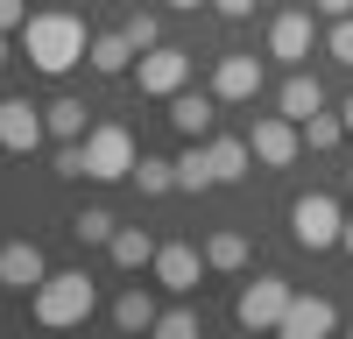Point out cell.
<instances>
[{"mask_svg":"<svg viewBox=\"0 0 353 339\" xmlns=\"http://www.w3.org/2000/svg\"><path fill=\"white\" fill-rule=\"evenodd\" d=\"M21 50H28V64H36L43 78H64L71 64H85L92 36H85V21H78V14L50 8V14H28V21H21Z\"/></svg>","mask_w":353,"mask_h":339,"instance_id":"6da1fadb","label":"cell"},{"mask_svg":"<svg viewBox=\"0 0 353 339\" xmlns=\"http://www.w3.org/2000/svg\"><path fill=\"white\" fill-rule=\"evenodd\" d=\"M113 325H121V332H156V297H149V290H121Z\"/></svg>","mask_w":353,"mask_h":339,"instance_id":"ffe728a7","label":"cell"},{"mask_svg":"<svg viewBox=\"0 0 353 339\" xmlns=\"http://www.w3.org/2000/svg\"><path fill=\"white\" fill-rule=\"evenodd\" d=\"M219 177H212V149L205 141H191L184 156H176V191H212Z\"/></svg>","mask_w":353,"mask_h":339,"instance_id":"d6986e66","label":"cell"},{"mask_svg":"<svg viewBox=\"0 0 353 339\" xmlns=\"http://www.w3.org/2000/svg\"><path fill=\"white\" fill-rule=\"evenodd\" d=\"M191 332H198V311H184V304L156 311V339H191Z\"/></svg>","mask_w":353,"mask_h":339,"instance_id":"484cf974","label":"cell"},{"mask_svg":"<svg viewBox=\"0 0 353 339\" xmlns=\"http://www.w3.org/2000/svg\"><path fill=\"white\" fill-rule=\"evenodd\" d=\"M128 43H134V50H156V43H163V21H156L149 8H141V14H128Z\"/></svg>","mask_w":353,"mask_h":339,"instance_id":"4316f807","label":"cell"},{"mask_svg":"<svg viewBox=\"0 0 353 339\" xmlns=\"http://www.w3.org/2000/svg\"><path fill=\"white\" fill-rule=\"evenodd\" d=\"M212 121H219V92H191V85H184V92L170 99V127L184 134V141H205Z\"/></svg>","mask_w":353,"mask_h":339,"instance_id":"4fadbf2b","label":"cell"},{"mask_svg":"<svg viewBox=\"0 0 353 339\" xmlns=\"http://www.w3.org/2000/svg\"><path fill=\"white\" fill-rule=\"evenodd\" d=\"M21 21H28L21 0H0V28H8V36H21Z\"/></svg>","mask_w":353,"mask_h":339,"instance_id":"f546056e","label":"cell"},{"mask_svg":"<svg viewBox=\"0 0 353 339\" xmlns=\"http://www.w3.org/2000/svg\"><path fill=\"white\" fill-rule=\"evenodd\" d=\"M134 184H141V198H163V191H176V163H163V156H141V163H134Z\"/></svg>","mask_w":353,"mask_h":339,"instance_id":"d4e9b609","label":"cell"},{"mask_svg":"<svg viewBox=\"0 0 353 339\" xmlns=\"http://www.w3.org/2000/svg\"><path fill=\"white\" fill-rule=\"evenodd\" d=\"M339 134H346V113H325V106H318L311 121H304V149H311V156H318V149H339Z\"/></svg>","mask_w":353,"mask_h":339,"instance_id":"603a6c76","label":"cell"},{"mask_svg":"<svg viewBox=\"0 0 353 339\" xmlns=\"http://www.w3.org/2000/svg\"><path fill=\"white\" fill-rule=\"evenodd\" d=\"M92 304H99V290H92L85 269H50L36 282V297H28V318H36V325H85Z\"/></svg>","mask_w":353,"mask_h":339,"instance_id":"7a4b0ae2","label":"cell"},{"mask_svg":"<svg viewBox=\"0 0 353 339\" xmlns=\"http://www.w3.org/2000/svg\"><path fill=\"white\" fill-rule=\"evenodd\" d=\"M106 254H113L121 269H156V240L141 234V226H121V234L106 240Z\"/></svg>","mask_w":353,"mask_h":339,"instance_id":"ac0fdd59","label":"cell"},{"mask_svg":"<svg viewBox=\"0 0 353 339\" xmlns=\"http://www.w3.org/2000/svg\"><path fill=\"white\" fill-rule=\"evenodd\" d=\"M85 64H92L99 78H128V71H134V43H128V28H113V36H92Z\"/></svg>","mask_w":353,"mask_h":339,"instance_id":"2e32d148","label":"cell"},{"mask_svg":"<svg viewBox=\"0 0 353 339\" xmlns=\"http://www.w3.org/2000/svg\"><path fill=\"white\" fill-rule=\"evenodd\" d=\"M339 247H346V254H353V219H346V234H339Z\"/></svg>","mask_w":353,"mask_h":339,"instance_id":"d6a6232c","label":"cell"},{"mask_svg":"<svg viewBox=\"0 0 353 339\" xmlns=\"http://www.w3.org/2000/svg\"><path fill=\"white\" fill-rule=\"evenodd\" d=\"M205 269H212V262H205L191 240H163V247H156V282H163L170 297H191Z\"/></svg>","mask_w":353,"mask_h":339,"instance_id":"ba28073f","label":"cell"},{"mask_svg":"<svg viewBox=\"0 0 353 339\" xmlns=\"http://www.w3.org/2000/svg\"><path fill=\"white\" fill-rule=\"evenodd\" d=\"M346 191H353V163H346Z\"/></svg>","mask_w":353,"mask_h":339,"instance_id":"8d00e7d4","label":"cell"},{"mask_svg":"<svg viewBox=\"0 0 353 339\" xmlns=\"http://www.w3.org/2000/svg\"><path fill=\"white\" fill-rule=\"evenodd\" d=\"M43 134H50L43 106H28V99H0V149H8V156L43 149Z\"/></svg>","mask_w":353,"mask_h":339,"instance_id":"30bf717a","label":"cell"},{"mask_svg":"<svg viewBox=\"0 0 353 339\" xmlns=\"http://www.w3.org/2000/svg\"><path fill=\"white\" fill-rule=\"evenodd\" d=\"M290 297H297V290H290L283 276H254L248 290L233 297V325H241V332H276L283 311H290Z\"/></svg>","mask_w":353,"mask_h":339,"instance_id":"277c9868","label":"cell"},{"mask_svg":"<svg viewBox=\"0 0 353 339\" xmlns=\"http://www.w3.org/2000/svg\"><path fill=\"white\" fill-rule=\"evenodd\" d=\"M43 121H50L57 141H85V134H92V127H85V99H50Z\"/></svg>","mask_w":353,"mask_h":339,"instance_id":"44dd1931","label":"cell"},{"mask_svg":"<svg viewBox=\"0 0 353 339\" xmlns=\"http://www.w3.org/2000/svg\"><path fill=\"white\" fill-rule=\"evenodd\" d=\"M339 234H346V219H339V205L325 191H304L297 205H290V240H297V247L325 254V247H339Z\"/></svg>","mask_w":353,"mask_h":339,"instance_id":"3957f363","label":"cell"},{"mask_svg":"<svg viewBox=\"0 0 353 339\" xmlns=\"http://www.w3.org/2000/svg\"><path fill=\"white\" fill-rule=\"evenodd\" d=\"M85 156H92V184H121V177H134V163H141L134 134L121 121H99L92 134H85Z\"/></svg>","mask_w":353,"mask_h":339,"instance_id":"5b68a950","label":"cell"},{"mask_svg":"<svg viewBox=\"0 0 353 339\" xmlns=\"http://www.w3.org/2000/svg\"><path fill=\"white\" fill-rule=\"evenodd\" d=\"M311 8L325 14V21H346V14H353V0H311Z\"/></svg>","mask_w":353,"mask_h":339,"instance_id":"1f68e13d","label":"cell"},{"mask_svg":"<svg viewBox=\"0 0 353 339\" xmlns=\"http://www.w3.org/2000/svg\"><path fill=\"white\" fill-rule=\"evenodd\" d=\"M276 332L283 339H325V332H339V311L325 297H290V311H283Z\"/></svg>","mask_w":353,"mask_h":339,"instance_id":"5bb4252c","label":"cell"},{"mask_svg":"<svg viewBox=\"0 0 353 339\" xmlns=\"http://www.w3.org/2000/svg\"><path fill=\"white\" fill-rule=\"evenodd\" d=\"M71 234H78L85 247H106L113 234H121V226H113V212H106V205H85V212L71 219Z\"/></svg>","mask_w":353,"mask_h":339,"instance_id":"cb8c5ba5","label":"cell"},{"mask_svg":"<svg viewBox=\"0 0 353 339\" xmlns=\"http://www.w3.org/2000/svg\"><path fill=\"white\" fill-rule=\"evenodd\" d=\"M50 276L43 262V247L36 240H0V290H14V297H36V282Z\"/></svg>","mask_w":353,"mask_h":339,"instance_id":"9c48e42d","label":"cell"},{"mask_svg":"<svg viewBox=\"0 0 353 339\" xmlns=\"http://www.w3.org/2000/svg\"><path fill=\"white\" fill-rule=\"evenodd\" d=\"M57 177H92V156H85V141H64V149H57Z\"/></svg>","mask_w":353,"mask_h":339,"instance_id":"83f0119b","label":"cell"},{"mask_svg":"<svg viewBox=\"0 0 353 339\" xmlns=\"http://www.w3.org/2000/svg\"><path fill=\"white\" fill-rule=\"evenodd\" d=\"M205 262H212L219 276H241L248 269V240L241 234H212V240H205Z\"/></svg>","mask_w":353,"mask_h":339,"instance_id":"7402d4cb","label":"cell"},{"mask_svg":"<svg viewBox=\"0 0 353 339\" xmlns=\"http://www.w3.org/2000/svg\"><path fill=\"white\" fill-rule=\"evenodd\" d=\"M325 50H332V64H353V14H346V21H332Z\"/></svg>","mask_w":353,"mask_h":339,"instance_id":"f1b7e54d","label":"cell"},{"mask_svg":"<svg viewBox=\"0 0 353 339\" xmlns=\"http://www.w3.org/2000/svg\"><path fill=\"white\" fill-rule=\"evenodd\" d=\"M346 134H353V99H346Z\"/></svg>","mask_w":353,"mask_h":339,"instance_id":"e575fe53","label":"cell"},{"mask_svg":"<svg viewBox=\"0 0 353 339\" xmlns=\"http://www.w3.org/2000/svg\"><path fill=\"white\" fill-rule=\"evenodd\" d=\"M311 43H318V28H311L304 8H283V14L269 21V56H283V64H304Z\"/></svg>","mask_w":353,"mask_h":339,"instance_id":"7c38bea8","label":"cell"},{"mask_svg":"<svg viewBox=\"0 0 353 339\" xmlns=\"http://www.w3.org/2000/svg\"><path fill=\"white\" fill-rule=\"evenodd\" d=\"M170 8H198V0H170Z\"/></svg>","mask_w":353,"mask_h":339,"instance_id":"d590c367","label":"cell"},{"mask_svg":"<svg viewBox=\"0 0 353 339\" xmlns=\"http://www.w3.org/2000/svg\"><path fill=\"white\" fill-rule=\"evenodd\" d=\"M134 85H141L149 99H176V92L191 85V56H184V50H170V43L141 50V56H134Z\"/></svg>","mask_w":353,"mask_h":339,"instance_id":"52a82bcc","label":"cell"},{"mask_svg":"<svg viewBox=\"0 0 353 339\" xmlns=\"http://www.w3.org/2000/svg\"><path fill=\"white\" fill-rule=\"evenodd\" d=\"M248 149H254L261 170H290V163L304 156V127L290 121V113H261V121L248 127Z\"/></svg>","mask_w":353,"mask_h":339,"instance_id":"8992f818","label":"cell"},{"mask_svg":"<svg viewBox=\"0 0 353 339\" xmlns=\"http://www.w3.org/2000/svg\"><path fill=\"white\" fill-rule=\"evenodd\" d=\"M318 106H325V85H318L311 71H290V85H283V113H290V121L304 127V121H311Z\"/></svg>","mask_w":353,"mask_h":339,"instance_id":"e0dca14e","label":"cell"},{"mask_svg":"<svg viewBox=\"0 0 353 339\" xmlns=\"http://www.w3.org/2000/svg\"><path fill=\"white\" fill-rule=\"evenodd\" d=\"M212 8H219L226 21H248V14H254V0H212Z\"/></svg>","mask_w":353,"mask_h":339,"instance_id":"4dcf8cb0","label":"cell"},{"mask_svg":"<svg viewBox=\"0 0 353 339\" xmlns=\"http://www.w3.org/2000/svg\"><path fill=\"white\" fill-rule=\"evenodd\" d=\"M212 92H219V106H248L261 92V56H248V50L219 56V64H212Z\"/></svg>","mask_w":353,"mask_h":339,"instance_id":"8fae6325","label":"cell"},{"mask_svg":"<svg viewBox=\"0 0 353 339\" xmlns=\"http://www.w3.org/2000/svg\"><path fill=\"white\" fill-rule=\"evenodd\" d=\"M205 149H212V177H219V184H241L248 163H254L248 134H205Z\"/></svg>","mask_w":353,"mask_h":339,"instance_id":"9a60e30c","label":"cell"},{"mask_svg":"<svg viewBox=\"0 0 353 339\" xmlns=\"http://www.w3.org/2000/svg\"><path fill=\"white\" fill-rule=\"evenodd\" d=\"M0 71H8V28H0Z\"/></svg>","mask_w":353,"mask_h":339,"instance_id":"836d02e7","label":"cell"}]
</instances>
